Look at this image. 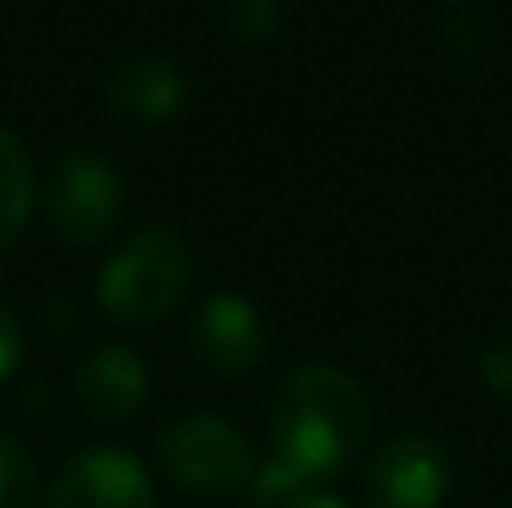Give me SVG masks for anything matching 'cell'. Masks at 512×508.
<instances>
[{
	"label": "cell",
	"instance_id": "obj_2",
	"mask_svg": "<svg viewBox=\"0 0 512 508\" xmlns=\"http://www.w3.org/2000/svg\"><path fill=\"white\" fill-rule=\"evenodd\" d=\"M189 288V252L171 230L131 234L99 270V306L122 329H153L176 311V302Z\"/></svg>",
	"mask_w": 512,
	"mask_h": 508
},
{
	"label": "cell",
	"instance_id": "obj_6",
	"mask_svg": "<svg viewBox=\"0 0 512 508\" xmlns=\"http://www.w3.org/2000/svg\"><path fill=\"white\" fill-rule=\"evenodd\" d=\"M189 347H194L198 365L212 369L221 378H248L265 360V324L261 311L239 293H212L194 311L189 324Z\"/></svg>",
	"mask_w": 512,
	"mask_h": 508
},
{
	"label": "cell",
	"instance_id": "obj_4",
	"mask_svg": "<svg viewBox=\"0 0 512 508\" xmlns=\"http://www.w3.org/2000/svg\"><path fill=\"white\" fill-rule=\"evenodd\" d=\"M126 189L122 176L108 158L90 149H77L54 167L50 185H45V216L50 230L72 248H95L113 234V225L122 221Z\"/></svg>",
	"mask_w": 512,
	"mask_h": 508
},
{
	"label": "cell",
	"instance_id": "obj_15",
	"mask_svg": "<svg viewBox=\"0 0 512 508\" xmlns=\"http://www.w3.org/2000/svg\"><path fill=\"white\" fill-rule=\"evenodd\" d=\"M283 508H351V504H346L342 495H328V491H319V486H315V491L297 495V500L283 504Z\"/></svg>",
	"mask_w": 512,
	"mask_h": 508
},
{
	"label": "cell",
	"instance_id": "obj_5",
	"mask_svg": "<svg viewBox=\"0 0 512 508\" xmlns=\"http://www.w3.org/2000/svg\"><path fill=\"white\" fill-rule=\"evenodd\" d=\"M454 464L441 441L423 432H400L382 441L369 459V504L378 508H441L450 495Z\"/></svg>",
	"mask_w": 512,
	"mask_h": 508
},
{
	"label": "cell",
	"instance_id": "obj_11",
	"mask_svg": "<svg viewBox=\"0 0 512 508\" xmlns=\"http://www.w3.org/2000/svg\"><path fill=\"white\" fill-rule=\"evenodd\" d=\"M41 504V477L23 441L0 432V508H36Z\"/></svg>",
	"mask_w": 512,
	"mask_h": 508
},
{
	"label": "cell",
	"instance_id": "obj_10",
	"mask_svg": "<svg viewBox=\"0 0 512 508\" xmlns=\"http://www.w3.org/2000/svg\"><path fill=\"white\" fill-rule=\"evenodd\" d=\"M36 207V171L23 140L0 126V252L27 230Z\"/></svg>",
	"mask_w": 512,
	"mask_h": 508
},
{
	"label": "cell",
	"instance_id": "obj_8",
	"mask_svg": "<svg viewBox=\"0 0 512 508\" xmlns=\"http://www.w3.org/2000/svg\"><path fill=\"white\" fill-rule=\"evenodd\" d=\"M72 392H77V405L86 410V419L117 428V423L135 419L144 410L149 369L131 347H99L77 365Z\"/></svg>",
	"mask_w": 512,
	"mask_h": 508
},
{
	"label": "cell",
	"instance_id": "obj_1",
	"mask_svg": "<svg viewBox=\"0 0 512 508\" xmlns=\"http://www.w3.org/2000/svg\"><path fill=\"white\" fill-rule=\"evenodd\" d=\"M369 396L351 374L333 365H301L274 387L270 437L288 468L310 486L346 473L369 441Z\"/></svg>",
	"mask_w": 512,
	"mask_h": 508
},
{
	"label": "cell",
	"instance_id": "obj_9",
	"mask_svg": "<svg viewBox=\"0 0 512 508\" xmlns=\"http://www.w3.org/2000/svg\"><path fill=\"white\" fill-rule=\"evenodd\" d=\"M189 99V77L180 63L162 59V54H140L113 68L108 77V108L122 122L135 126H158L185 108Z\"/></svg>",
	"mask_w": 512,
	"mask_h": 508
},
{
	"label": "cell",
	"instance_id": "obj_3",
	"mask_svg": "<svg viewBox=\"0 0 512 508\" xmlns=\"http://www.w3.org/2000/svg\"><path fill=\"white\" fill-rule=\"evenodd\" d=\"M158 468L171 486L189 495H225L248 491L256 459L248 437L239 432V423L216 419V414H194V419H176L158 432Z\"/></svg>",
	"mask_w": 512,
	"mask_h": 508
},
{
	"label": "cell",
	"instance_id": "obj_14",
	"mask_svg": "<svg viewBox=\"0 0 512 508\" xmlns=\"http://www.w3.org/2000/svg\"><path fill=\"white\" fill-rule=\"evenodd\" d=\"M18 360H23V329H18V315L0 302V383L18 369Z\"/></svg>",
	"mask_w": 512,
	"mask_h": 508
},
{
	"label": "cell",
	"instance_id": "obj_13",
	"mask_svg": "<svg viewBox=\"0 0 512 508\" xmlns=\"http://www.w3.org/2000/svg\"><path fill=\"white\" fill-rule=\"evenodd\" d=\"M481 378L495 396L512 401V338H499L481 351Z\"/></svg>",
	"mask_w": 512,
	"mask_h": 508
},
{
	"label": "cell",
	"instance_id": "obj_7",
	"mask_svg": "<svg viewBox=\"0 0 512 508\" xmlns=\"http://www.w3.org/2000/svg\"><path fill=\"white\" fill-rule=\"evenodd\" d=\"M45 508H153V482L126 450H81L54 477Z\"/></svg>",
	"mask_w": 512,
	"mask_h": 508
},
{
	"label": "cell",
	"instance_id": "obj_12",
	"mask_svg": "<svg viewBox=\"0 0 512 508\" xmlns=\"http://www.w3.org/2000/svg\"><path fill=\"white\" fill-rule=\"evenodd\" d=\"M225 27H230L239 41L261 45L274 36L279 27V5L274 0H225Z\"/></svg>",
	"mask_w": 512,
	"mask_h": 508
}]
</instances>
